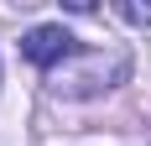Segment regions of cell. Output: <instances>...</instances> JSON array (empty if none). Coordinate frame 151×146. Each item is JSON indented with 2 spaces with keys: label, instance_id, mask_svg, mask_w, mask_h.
Returning <instances> with one entry per match:
<instances>
[{
  "label": "cell",
  "instance_id": "cell-1",
  "mask_svg": "<svg viewBox=\"0 0 151 146\" xmlns=\"http://www.w3.org/2000/svg\"><path fill=\"white\" fill-rule=\"evenodd\" d=\"M73 37L63 26H37V31H26V42H21V52H26L37 68H52V63H63V58H73Z\"/></svg>",
  "mask_w": 151,
  "mask_h": 146
},
{
  "label": "cell",
  "instance_id": "cell-2",
  "mask_svg": "<svg viewBox=\"0 0 151 146\" xmlns=\"http://www.w3.org/2000/svg\"><path fill=\"white\" fill-rule=\"evenodd\" d=\"M115 11H120L125 21H136V26H151V5H136V0H120Z\"/></svg>",
  "mask_w": 151,
  "mask_h": 146
}]
</instances>
